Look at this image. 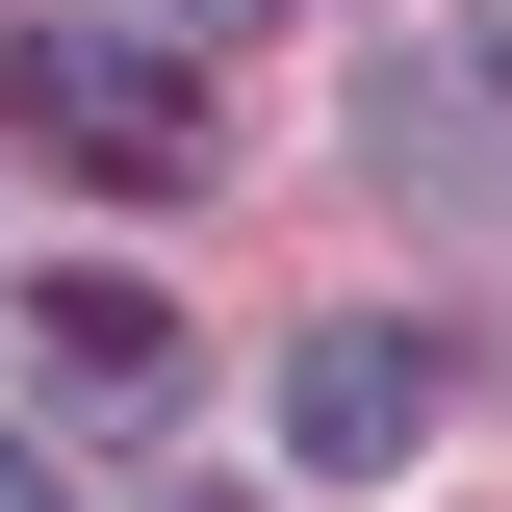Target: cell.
<instances>
[{"mask_svg": "<svg viewBox=\"0 0 512 512\" xmlns=\"http://www.w3.org/2000/svg\"><path fill=\"white\" fill-rule=\"evenodd\" d=\"M0 103H26V154H77L103 205L205 180V52H180V26H103V0H52V26L0 52Z\"/></svg>", "mask_w": 512, "mask_h": 512, "instance_id": "1", "label": "cell"}, {"mask_svg": "<svg viewBox=\"0 0 512 512\" xmlns=\"http://www.w3.org/2000/svg\"><path fill=\"white\" fill-rule=\"evenodd\" d=\"M410 436H436V333H410V308L282 333V461H308V487H384Z\"/></svg>", "mask_w": 512, "mask_h": 512, "instance_id": "2", "label": "cell"}, {"mask_svg": "<svg viewBox=\"0 0 512 512\" xmlns=\"http://www.w3.org/2000/svg\"><path fill=\"white\" fill-rule=\"evenodd\" d=\"M26 359L128 410V384H180V308H154V282H52V308H26Z\"/></svg>", "mask_w": 512, "mask_h": 512, "instance_id": "3", "label": "cell"}, {"mask_svg": "<svg viewBox=\"0 0 512 512\" xmlns=\"http://www.w3.org/2000/svg\"><path fill=\"white\" fill-rule=\"evenodd\" d=\"M0 512H52V461H26V436H0Z\"/></svg>", "mask_w": 512, "mask_h": 512, "instance_id": "4", "label": "cell"}, {"mask_svg": "<svg viewBox=\"0 0 512 512\" xmlns=\"http://www.w3.org/2000/svg\"><path fill=\"white\" fill-rule=\"evenodd\" d=\"M180 26H256V0H180Z\"/></svg>", "mask_w": 512, "mask_h": 512, "instance_id": "5", "label": "cell"}]
</instances>
